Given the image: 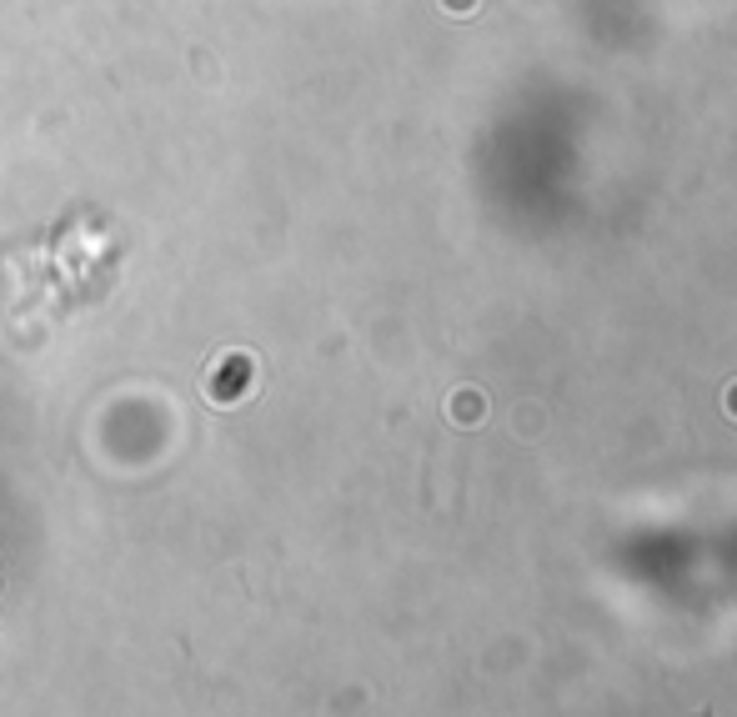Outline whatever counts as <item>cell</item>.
Masks as SVG:
<instances>
[{"label": "cell", "instance_id": "obj_1", "mask_svg": "<svg viewBox=\"0 0 737 717\" xmlns=\"http://www.w3.org/2000/svg\"><path fill=\"white\" fill-rule=\"evenodd\" d=\"M452 422L477 427V422H482V397H477V392H462V397L452 402Z\"/></svg>", "mask_w": 737, "mask_h": 717}, {"label": "cell", "instance_id": "obj_2", "mask_svg": "<svg viewBox=\"0 0 737 717\" xmlns=\"http://www.w3.org/2000/svg\"><path fill=\"white\" fill-rule=\"evenodd\" d=\"M727 407H732V422H737V387L727 392Z\"/></svg>", "mask_w": 737, "mask_h": 717}]
</instances>
